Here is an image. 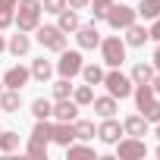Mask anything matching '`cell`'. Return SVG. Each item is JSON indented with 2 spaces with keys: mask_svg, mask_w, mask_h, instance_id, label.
Here are the masks:
<instances>
[{
  "mask_svg": "<svg viewBox=\"0 0 160 160\" xmlns=\"http://www.w3.org/2000/svg\"><path fill=\"white\" fill-rule=\"evenodd\" d=\"M13 19H16V10H3V7H0V32L10 28V25H13Z\"/></svg>",
  "mask_w": 160,
  "mask_h": 160,
  "instance_id": "obj_35",
  "label": "cell"
},
{
  "mask_svg": "<svg viewBox=\"0 0 160 160\" xmlns=\"http://www.w3.org/2000/svg\"><path fill=\"white\" fill-rule=\"evenodd\" d=\"M50 110H53V104L47 98H35L32 101V116L35 119H50Z\"/></svg>",
  "mask_w": 160,
  "mask_h": 160,
  "instance_id": "obj_25",
  "label": "cell"
},
{
  "mask_svg": "<svg viewBox=\"0 0 160 160\" xmlns=\"http://www.w3.org/2000/svg\"><path fill=\"white\" fill-rule=\"evenodd\" d=\"M91 107H94V113L104 119V116H116V110H119V104H116V98L113 94H104V98H94L91 101Z\"/></svg>",
  "mask_w": 160,
  "mask_h": 160,
  "instance_id": "obj_18",
  "label": "cell"
},
{
  "mask_svg": "<svg viewBox=\"0 0 160 160\" xmlns=\"http://www.w3.org/2000/svg\"><path fill=\"white\" fill-rule=\"evenodd\" d=\"M78 25H82V19H78V10H69V7H66V10L57 13V28H60V32L69 35V32H75Z\"/></svg>",
  "mask_w": 160,
  "mask_h": 160,
  "instance_id": "obj_17",
  "label": "cell"
},
{
  "mask_svg": "<svg viewBox=\"0 0 160 160\" xmlns=\"http://www.w3.org/2000/svg\"><path fill=\"white\" fill-rule=\"evenodd\" d=\"M135 13H138L141 19H157V16H160V0H141Z\"/></svg>",
  "mask_w": 160,
  "mask_h": 160,
  "instance_id": "obj_27",
  "label": "cell"
},
{
  "mask_svg": "<svg viewBox=\"0 0 160 160\" xmlns=\"http://www.w3.org/2000/svg\"><path fill=\"white\" fill-rule=\"evenodd\" d=\"M19 107H22V94L16 88L0 91V113H19Z\"/></svg>",
  "mask_w": 160,
  "mask_h": 160,
  "instance_id": "obj_16",
  "label": "cell"
},
{
  "mask_svg": "<svg viewBox=\"0 0 160 160\" xmlns=\"http://www.w3.org/2000/svg\"><path fill=\"white\" fill-rule=\"evenodd\" d=\"M104 88H107V94H113L116 101H122V98H132V88H135V82L129 75H122L119 72V66H113L110 72H104V82H101Z\"/></svg>",
  "mask_w": 160,
  "mask_h": 160,
  "instance_id": "obj_2",
  "label": "cell"
},
{
  "mask_svg": "<svg viewBox=\"0 0 160 160\" xmlns=\"http://www.w3.org/2000/svg\"><path fill=\"white\" fill-rule=\"evenodd\" d=\"M72 101L78 104V107H88L91 101H94V88L85 82V85H78V88H72Z\"/></svg>",
  "mask_w": 160,
  "mask_h": 160,
  "instance_id": "obj_24",
  "label": "cell"
},
{
  "mask_svg": "<svg viewBox=\"0 0 160 160\" xmlns=\"http://www.w3.org/2000/svg\"><path fill=\"white\" fill-rule=\"evenodd\" d=\"M88 3H91V0H66L69 10H88Z\"/></svg>",
  "mask_w": 160,
  "mask_h": 160,
  "instance_id": "obj_37",
  "label": "cell"
},
{
  "mask_svg": "<svg viewBox=\"0 0 160 160\" xmlns=\"http://www.w3.org/2000/svg\"><path fill=\"white\" fill-rule=\"evenodd\" d=\"M157 157H160V148H157Z\"/></svg>",
  "mask_w": 160,
  "mask_h": 160,
  "instance_id": "obj_44",
  "label": "cell"
},
{
  "mask_svg": "<svg viewBox=\"0 0 160 160\" xmlns=\"http://www.w3.org/2000/svg\"><path fill=\"white\" fill-rule=\"evenodd\" d=\"M75 41H78V50H94V47L101 44L98 25H94V22H91V25H78V28H75Z\"/></svg>",
  "mask_w": 160,
  "mask_h": 160,
  "instance_id": "obj_9",
  "label": "cell"
},
{
  "mask_svg": "<svg viewBox=\"0 0 160 160\" xmlns=\"http://www.w3.org/2000/svg\"><path fill=\"white\" fill-rule=\"evenodd\" d=\"M151 88H154V94L160 98V72H154V78H151Z\"/></svg>",
  "mask_w": 160,
  "mask_h": 160,
  "instance_id": "obj_38",
  "label": "cell"
},
{
  "mask_svg": "<svg viewBox=\"0 0 160 160\" xmlns=\"http://www.w3.org/2000/svg\"><path fill=\"white\" fill-rule=\"evenodd\" d=\"M50 141L53 144H60V148H66V144H72L75 141V129H72V122H53L50 126Z\"/></svg>",
  "mask_w": 160,
  "mask_h": 160,
  "instance_id": "obj_12",
  "label": "cell"
},
{
  "mask_svg": "<svg viewBox=\"0 0 160 160\" xmlns=\"http://www.w3.org/2000/svg\"><path fill=\"white\" fill-rule=\"evenodd\" d=\"M50 119H38L35 122V129H32V138H38V141H44V144H50Z\"/></svg>",
  "mask_w": 160,
  "mask_h": 160,
  "instance_id": "obj_28",
  "label": "cell"
},
{
  "mask_svg": "<svg viewBox=\"0 0 160 160\" xmlns=\"http://www.w3.org/2000/svg\"><path fill=\"white\" fill-rule=\"evenodd\" d=\"M116 154H119V160H141V157H148V144H144V138H119L116 141Z\"/></svg>",
  "mask_w": 160,
  "mask_h": 160,
  "instance_id": "obj_7",
  "label": "cell"
},
{
  "mask_svg": "<svg viewBox=\"0 0 160 160\" xmlns=\"http://www.w3.org/2000/svg\"><path fill=\"white\" fill-rule=\"evenodd\" d=\"M25 154H28V157H35V160H47V144H44V141H38V138H28Z\"/></svg>",
  "mask_w": 160,
  "mask_h": 160,
  "instance_id": "obj_29",
  "label": "cell"
},
{
  "mask_svg": "<svg viewBox=\"0 0 160 160\" xmlns=\"http://www.w3.org/2000/svg\"><path fill=\"white\" fill-rule=\"evenodd\" d=\"M72 129H75V141H91L98 135V129H94L91 119H72Z\"/></svg>",
  "mask_w": 160,
  "mask_h": 160,
  "instance_id": "obj_21",
  "label": "cell"
},
{
  "mask_svg": "<svg viewBox=\"0 0 160 160\" xmlns=\"http://www.w3.org/2000/svg\"><path fill=\"white\" fill-rule=\"evenodd\" d=\"M41 0H19L16 3V19H13V25L19 28V32H35L38 25H41Z\"/></svg>",
  "mask_w": 160,
  "mask_h": 160,
  "instance_id": "obj_1",
  "label": "cell"
},
{
  "mask_svg": "<svg viewBox=\"0 0 160 160\" xmlns=\"http://www.w3.org/2000/svg\"><path fill=\"white\" fill-rule=\"evenodd\" d=\"M50 116L60 119V122H72V119H78V104H75L72 98H60V101L53 104Z\"/></svg>",
  "mask_w": 160,
  "mask_h": 160,
  "instance_id": "obj_10",
  "label": "cell"
},
{
  "mask_svg": "<svg viewBox=\"0 0 160 160\" xmlns=\"http://www.w3.org/2000/svg\"><path fill=\"white\" fill-rule=\"evenodd\" d=\"M7 50H10L13 57H25V53L32 50V38H28V32H19V28H16V35L7 41Z\"/></svg>",
  "mask_w": 160,
  "mask_h": 160,
  "instance_id": "obj_14",
  "label": "cell"
},
{
  "mask_svg": "<svg viewBox=\"0 0 160 160\" xmlns=\"http://www.w3.org/2000/svg\"><path fill=\"white\" fill-rule=\"evenodd\" d=\"M28 69H32V78H35V82H47V78L53 75V63L44 60V57H41V60H32Z\"/></svg>",
  "mask_w": 160,
  "mask_h": 160,
  "instance_id": "obj_20",
  "label": "cell"
},
{
  "mask_svg": "<svg viewBox=\"0 0 160 160\" xmlns=\"http://www.w3.org/2000/svg\"><path fill=\"white\" fill-rule=\"evenodd\" d=\"M110 3H113V0H91V3H88V7H91V16H94V22L107 16V10H110Z\"/></svg>",
  "mask_w": 160,
  "mask_h": 160,
  "instance_id": "obj_33",
  "label": "cell"
},
{
  "mask_svg": "<svg viewBox=\"0 0 160 160\" xmlns=\"http://www.w3.org/2000/svg\"><path fill=\"white\" fill-rule=\"evenodd\" d=\"M148 38H151V41H160V16H157V19H151V28H148Z\"/></svg>",
  "mask_w": 160,
  "mask_h": 160,
  "instance_id": "obj_36",
  "label": "cell"
},
{
  "mask_svg": "<svg viewBox=\"0 0 160 160\" xmlns=\"http://www.w3.org/2000/svg\"><path fill=\"white\" fill-rule=\"evenodd\" d=\"M141 116H144L148 122H160V98H154V101L141 110Z\"/></svg>",
  "mask_w": 160,
  "mask_h": 160,
  "instance_id": "obj_32",
  "label": "cell"
},
{
  "mask_svg": "<svg viewBox=\"0 0 160 160\" xmlns=\"http://www.w3.org/2000/svg\"><path fill=\"white\" fill-rule=\"evenodd\" d=\"M0 50H7V38L3 35H0Z\"/></svg>",
  "mask_w": 160,
  "mask_h": 160,
  "instance_id": "obj_41",
  "label": "cell"
},
{
  "mask_svg": "<svg viewBox=\"0 0 160 160\" xmlns=\"http://www.w3.org/2000/svg\"><path fill=\"white\" fill-rule=\"evenodd\" d=\"M19 148V132H13V129H0V151L3 154H13Z\"/></svg>",
  "mask_w": 160,
  "mask_h": 160,
  "instance_id": "obj_23",
  "label": "cell"
},
{
  "mask_svg": "<svg viewBox=\"0 0 160 160\" xmlns=\"http://www.w3.org/2000/svg\"><path fill=\"white\" fill-rule=\"evenodd\" d=\"M69 82H72V78H63V75L53 82V98H57V101H60V98H72V85H69Z\"/></svg>",
  "mask_w": 160,
  "mask_h": 160,
  "instance_id": "obj_30",
  "label": "cell"
},
{
  "mask_svg": "<svg viewBox=\"0 0 160 160\" xmlns=\"http://www.w3.org/2000/svg\"><path fill=\"white\" fill-rule=\"evenodd\" d=\"M66 154H69V157H94V148L72 141V144H66Z\"/></svg>",
  "mask_w": 160,
  "mask_h": 160,
  "instance_id": "obj_31",
  "label": "cell"
},
{
  "mask_svg": "<svg viewBox=\"0 0 160 160\" xmlns=\"http://www.w3.org/2000/svg\"><path fill=\"white\" fill-rule=\"evenodd\" d=\"M78 75H82L88 85H101V82H104V69H101V66H94V63L82 66V72H78Z\"/></svg>",
  "mask_w": 160,
  "mask_h": 160,
  "instance_id": "obj_26",
  "label": "cell"
},
{
  "mask_svg": "<svg viewBox=\"0 0 160 160\" xmlns=\"http://www.w3.org/2000/svg\"><path fill=\"white\" fill-rule=\"evenodd\" d=\"M154 135H157V138H160V122H157V129H154Z\"/></svg>",
  "mask_w": 160,
  "mask_h": 160,
  "instance_id": "obj_42",
  "label": "cell"
},
{
  "mask_svg": "<svg viewBox=\"0 0 160 160\" xmlns=\"http://www.w3.org/2000/svg\"><path fill=\"white\" fill-rule=\"evenodd\" d=\"M154 69L160 72V41H157V47H154Z\"/></svg>",
  "mask_w": 160,
  "mask_h": 160,
  "instance_id": "obj_39",
  "label": "cell"
},
{
  "mask_svg": "<svg viewBox=\"0 0 160 160\" xmlns=\"http://www.w3.org/2000/svg\"><path fill=\"white\" fill-rule=\"evenodd\" d=\"M107 25L113 28V32H122V28H129L132 22H138V13L129 7V3H110V10H107Z\"/></svg>",
  "mask_w": 160,
  "mask_h": 160,
  "instance_id": "obj_4",
  "label": "cell"
},
{
  "mask_svg": "<svg viewBox=\"0 0 160 160\" xmlns=\"http://www.w3.org/2000/svg\"><path fill=\"white\" fill-rule=\"evenodd\" d=\"M101 57H104V63L113 69V66H122L126 63V41L119 38V35H110V38H101Z\"/></svg>",
  "mask_w": 160,
  "mask_h": 160,
  "instance_id": "obj_3",
  "label": "cell"
},
{
  "mask_svg": "<svg viewBox=\"0 0 160 160\" xmlns=\"http://www.w3.org/2000/svg\"><path fill=\"white\" fill-rule=\"evenodd\" d=\"M82 50H60V60H57V72L63 75V78H75L78 72H82Z\"/></svg>",
  "mask_w": 160,
  "mask_h": 160,
  "instance_id": "obj_6",
  "label": "cell"
},
{
  "mask_svg": "<svg viewBox=\"0 0 160 160\" xmlns=\"http://www.w3.org/2000/svg\"><path fill=\"white\" fill-rule=\"evenodd\" d=\"M28 82H32V69H25V66H10L7 75H3V88H16V91H22Z\"/></svg>",
  "mask_w": 160,
  "mask_h": 160,
  "instance_id": "obj_8",
  "label": "cell"
},
{
  "mask_svg": "<svg viewBox=\"0 0 160 160\" xmlns=\"http://www.w3.org/2000/svg\"><path fill=\"white\" fill-rule=\"evenodd\" d=\"M35 38H38V44L44 50H53V53H60L66 47V32H60L57 25H38L35 28Z\"/></svg>",
  "mask_w": 160,
  "mask_h": 160,
  "instance_id": "obj_5",
  "label": "cell"
},
{
  "mask_svg": "<svg viewBox=\"0 0 160 160\" xmlns=\"http://www.w3.org/2000/svg\"><path fill=\"white\" fill-rule=\"evenodd\" d=\"M119 135H126V132H122V122H116L113 116H104V122L98 126V138H101L104 144H116Z\"/></svg>",
  "mask_w": 160,
  "mask_h": 160,
  "instance_id": "obj_11",
  "label": "cell"
},
{
  "mask_svg": "<svg viewBox=\"0 0 160 160\" xmlns=\"http://www.w3.org/2000/svg\"><path fill=\"white\" fill-rule=\"evenodd\" d=\"M132 98H135V107H138V110H144V107H148L157 94H154L151 82H141V85H135V88H132Z\"/></svg>",
  "mask_w": 160,
  "mask_h": 160,
  "instance_id": "obj_19",
  "label": "cell"
},
{
  "mask_svg": "<svg viewBox=\"0 0 160 160\" xmlns=\"http://www.w3.org/2000/svg\"><path fill=\"white\" fill-rule=\"evenodd\" d=\"M0 91H3V78H0Z\"/></svg>",
  "mask_w": 160,
  "mask_h": 160,
  "instance_id": "obj_43",
  "label": "cell"
},
{
  "mask_svg": "<svg viewBox=\"0 0 160 160\" xmlns=\"http://www.w3.org/2000/svg\"><path fill=\"white\" fill-rule=\"evenodd\" d=\"M122 132H126V135H132V138H144V135H148V119H144L141 113L126 116V119H122Z\"/></svg>",
  "mask_w": 160,
  "mask_h": 160,
  "instance_id": "obj_15",
  "label": "cell"
},
{
  "mask_svg": "<svg viewBox=\"0 0 160 160\" xmlns=\"http://www.w3.org/2000/svg\"><path fill=\"white\" fill-rule=\"evenodd\" d=\"M126 35H122V41H126V47H144L151 38H148V28L144 25H138V22H132L129 28H122Z\"/></svg>",
  "mask_w": 160,
  "mask_h": 160,
  "instance_id": "obj_13",
  "label": "cell"
},
{
  "mask_svg": "<svg viewBox=\"0 0 160 160\" xmlns=\"http://www.w3.org/2000/svg\"><path fill=\"white\" fill-rule=\"evenodd\" d=\"M16 3H19V0H0V7H3V10H16Z\"/></svg>",
  "mask_w": 160,
  "mask_h": 160,
  "instance_id": "obj_40",
  "label": "cell"
},
{
  "mask_svg": "<svg viewBox=\"0 0 160 160\" xmlns=\"http://www.w3.org/2000/svg\"><path fill=\"white\" fill-rule=\"evenodd\" d=\"M154 63H135L132 66V72H129V78H132V82L135 85H141V82H151V78H154Z\"/></svg>",
  "mask_w": 160,
  "mask_h": 160,
  "instance_id": "obj_22",
  "label": "cell"
},
{
  "mask_svg": "<svg viewBox=\"0 0 160 160\" xmlns=\"http://www.w3.org/2000/svg\"><path fill=\"white\" fill-rule=\"evenodd\" d=\"M41 10H44V13H53V16H57L60 10H66V0H44V3H41Z\"/></svg>",
  "mask_w": 160,
  "mask_h": 160,
  "instance_id": "obj_34",
  "label": "cell"
}]
</instances>
